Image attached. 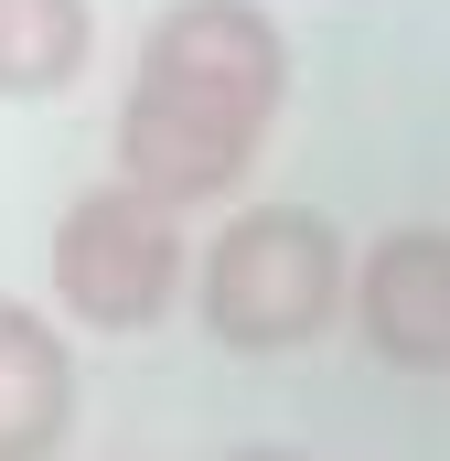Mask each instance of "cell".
I'll return each mask as SVG.
<instances>
[{
	"instance_id": "6da1fadb",
	"label": "cell",
	"mask_w": 450,
	"mask_h": 461,
	"mask_svg": "<svg viewBox=\"0 0 450 461\" xmlns=\"http://www.w3.org/2000/svg\"><path fill=\"white\" fill-rule=\"evenodd\" d=\"M279 108H290V32L268 0H161L108 129V172L172 215L225 204L279 140Z\"/></svg>"
},
{
	"instance_id": "7a4b0ae2",
	"label": "cell",
	"mask_w": 450,
	"mask_h": 461,
	"mask_svg": "<svg viewBox=\"0 0 450 461\" xmlns=\"http://www.w3.org/2000/svg\"><path fill=\"white\" fill-rule=\"evenodd\" d=\"M343 268H354V247H343L333 215H311V204H236L194 247L183 312L225 354H301L343 322Z\"/></svg>"
},
{
	"instance_id": "3957f363",
	"label": "cell",
	"mask_w": 450,
	"mask_h": 461,
	"mask_svg": "<svg viewBox=\"0 0 450 461\" xmlns=\"http://www.w3.org/2000/svg\"><path fill=\"white\" fill-rule=\"evenodd\" d=\"M194 290V226L129 183H86L54 226V322L65 333H150Z\"/></svg>"
},
{
	"instance_id": "277c9868",
	"label": "cell",
	"mask_w": 450,
	"mask_h": 461,
	"mask_svg": "<svg viewBox=\"0 0 450 461\" xmlns=\"http://www.w3.org/2000/svg\"><path fill=\"white\" fill-rule=\"evenodd\" d=\"M343 322L397 375H450V226H386L343 268Z\"/></svg>"
},
{
	"instance_id": "5b68a950",
	"label": "cell",
	"mask_w": 450,
	"mask_h": 461,
	"mask_svg": "<svg viewBox=\"0 0 450 461\" xmlns=\"http://www.w3.org/2000/svg\"><path fill=\"white\" fill-rule=\"evenodd\" d=\"M76 440V344L43 301L0 290V461H54Z\"/></svg>"
},
{
	"instance_id": "8992f818",
	"label": "cell",
	"mask_w": 450,
	"mask_h": 461,
	"mask_svg": "<svg viewBox=\"0 0 450 461\" xmlns=\"http://www.w3.org/2000/svg\"><path fill=\"white\" fill-rule=\"evenodd\" d=\"M97 65V0H0V97H65Z\"/></svg>"
},
{
	"instance_id": "52a82bcc",
	"label": "cell",
	"mask_w": 450,
	"mask_h": 461,
	"mask_svg": "<svg viewBox=\"0 0 450 461\" xmlns=\"http://www.w3.org/2000/svg\"><path fill=\"white\" fill-rule=\"evenodd\" d=\"M225 461H311V451H290V440H247V451H225Z\"/></svg>"
}]
</instances>
